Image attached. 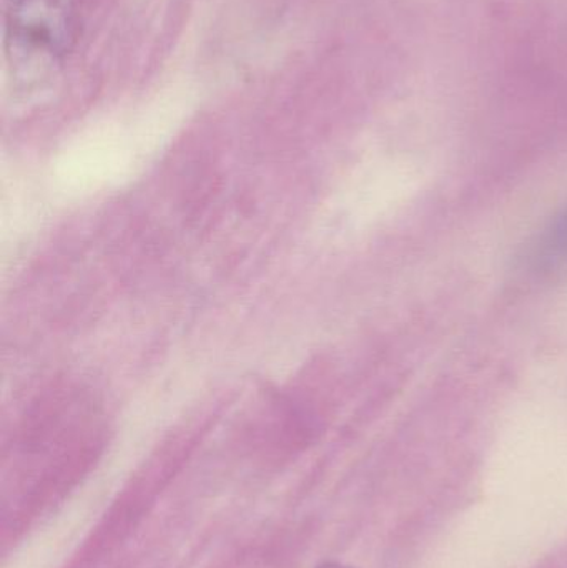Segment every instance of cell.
<instances>
[{
	"label": "cell",
	"instance_id": "cell-2",
	"mask_svg": "<svg viewBox=\"0 0 567 568\" xmlns=\"http://www.w3.org/2000/svg\"><path fill=\"white\" fill-rule=\"evenodd\" d=\"M528 272L539 280H558L567 273V205L536 236L526 255Z\"/></svg>",
	"mask_w": 567,
	"mask_h": 568
},
{
	"label": "cell",
	"instance_id": "cell-3",
	"mask_svg": "<svg viewBox=\"0 0 567 568\" xmlns=\"http://www.w3.org/2000/svg\"><path fill=\"white\" fill-rule=\"evenodd\" d=\"M318 568H355V567L345 566V564H338V562H325V564H322V566H320Z\"/></svg>",
	"mask_w": 567,
	"mask_h": 568
},
{
	"label": "cell",
	"instance_id": "cell-1",
	"mask_svg": "<svg viewBox=\"0 0 567 568\" xmlns=\"http://www.w3.org/2000/svg\"><path fill=\"white\" fill-rule=\"evenodd\" d=\"M6 69L16 85L33 87L65 65L80 33V0H7Z\"/></svg>",
	"mask_w": 567,
	"mask_h": 568
}]
</instances>
